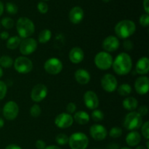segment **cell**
<instances>
[{"label":"cell","instance_id":"5bb4252c","mask_svg":"<svg viewBox=\"0 0 149 149\" xmlns=\"http://www.w3.org/2000/svg\"><path fill=\"white\" fill-rule=\"evenodd\" d=\"M90 134L95 140L102 141L107 137L108 131L104 126L96 124L91 126L90 128Z\"/></svg>","mask_w":149,"mask_h":149},{"label":"cell","instance_id":"3957f363","mask_svg":"<svg viewBox=\"0 0 149 149\" xmlns=\"http://www.w3.org/2000/svg\"><path fill=\"white\" fill-rule=\"evenodd\" d=\"M16 29L20 38L30 37L35 32V26L31 19L26 17H21L16 23Z\"/></svg>","mask_w":149,"mask_h":149},{"label":"cell","instance_id":"83f0119b","mask_svg":"<svg viewBox=\"0 0 149 149\" xmlns=\"http://www.w3.org/2000/svg\"><path fill=\"white\" fill-rule=\"evenodd\" d=\"M118 93L121 96H126L130 94L132 92V87L130 84L128 83H123V84L120 85L117 89Z\"/></svg>","mask_w":149,"mask_h":149},{"label":"cell","instance_id":"484cf974","mask_svg":"<svg viewBox=\"0 0 149 149\" xmlns=\"http://www.w3.org/2000/svg\"><path fill=\"white\" fill-rule=\"evenodd\" d=\"M51 37H52V32L49 29H45L41 31L40 33L39 34L38 36V41L40 43H47L50 40Z\"/></svg>","mask_w":149,"mask_h":149},{"label":"cell","instance_id":"1f68e13d","mask_svg":"<svg viewBox=\"0 0 149 149\" xmlns=\"http://www.w3.org/2000/svg\"><path fill=\"white\" fill-rule=\"evenodd\" d=\"M42 110H41L40 106L37 104H34L32 105L30 108V115L33 118H37L41 115Z\"/></svg>","mask_w":149,"mask_h":149},{"label":"cell","instance_id":"4dcf8cb0","mask_svg":"<svg viewBox=\"0 0 149 149\" xmlns=\"http://www.w3.org/2000/svg\"><path fill=\"white\" fill-rule=\"evenodd\" d=\"M1 24L2 25L3 27L5 28L6 29H11L14 26L15 23L13 19L9 17H4L1 19Z\"/></svg>","mask_w":149,"mask_h":149},{"label":"cell","instance_id":"f907efd6","mask_svg":"<svg viewBox=\"0 0 149 149\" xmlns=\"http://www.w3.org/2000/svg\"><path fill=\"white\" fill-rule=\"evenodd\" d=\"M2 75H3V70H2V68L0 67V78L2 77Z\"/></svg>","mask_w":149,"mask_h":149},{"label":"cell","instance_id":"60d3db41","mask_svg":"<svg viewBox=\"0 0 149 149\" xmlns=\"http://www.w3.org/2000/svg\"><path fill=\"white\" fill-rule=\"evenodd\" d=\"M148 109L146 105H142V106L140 107L138 110V112L141 115V116H145L148 114Z\"/></svg>","mask_w":149,"mask_h":149},{"label":"cell","instance_id":"e575fe53","mask_svg":"<svg viewBox=\"0 0 149 149\" xmlns=\"http://www.w3.org/2000/svg\"><path fill=\"white\" fill-rule=\"evenodd\" d=\"M37 10L42 14H45L48 12L49 7H48L47 4L45 1H39L37 4Z\"/></svg>","mask_w":149,"mask_h":149},{"label":"cell","instance_id":"7402d4cb","mask_svg":"<svg viewBox=\"0 0 149 149\" xmlns=\"http://www.w3.org/2000/svg\"><path fill=\"white\" fill-rule=\"evenodd\" d=\"M125 140H126V143L128 145L130 146V147H135L141 143V135L138 131H132L128 133Z\"/></svg>","mask_w":149,"mask_h":149},{"label":"cell","instance_id":"603a6c76","mask_svg":"<svg viewBox=\"0 0 149 149\" xmlns=\"http://www.w3.org/2000/svg\"><path fill=\"white\" fill-rule=\"evenodd\" d=\"M74 119L76 122L80 125H85L88 124L90 120V116L87 112L83 110L77 111L74 115Z\"/></svg>","mask_w":149,"mask_h":149},{"label":"cell","instance_id":"e0dca14e","mask_svg":"<svg viewBox=\"0 0 149 149\" xmlns=\"http://www.w3.org/2000/svg\"><path fill=\"white\" fill-rule=\"evenodd\" d=\"M135 89L137 93L140 95L148 93L149 89L148 77L144 75L138 77L135 82Z\"/></svg>","mask_w":149,"mask_h":149},{"label":"cell","instance_id":"cb8c5ba5","mask_svg":"<svg viewBox=\"0 0 149 149\" xmlns=\"http://www.w3.org/2000/svg\"><path fill=\"white\" fill-rule=\"evenodd\" d=\"M124 108L128 111H134L136 110L138 105V101L133 96H128L125 98L122 102Z\"/></svg>","mask_w":149,"mask_h":149},{"label":"cell","instance_id":"7a4b0ae2","mask_svg":"<svg viewBox=\"0 0 149 149\" xmlns=\"http://www.w3.org/2000/svg\"><path fill=\"white\" fill-rule=\"evenodd\" d=\"M114 31L119 38L127 39L135 32L136 25L131 20H122L116 23Z\"/></svg>","mask_w":149,"mask_h":149},{"label":"cell","instance_id":"f35d334b","mask_svg":"<svg viewBox=\"0 0 149 149\" xmlns=\"http://www.w3.org/2000/svg\"><path fill=\"white\" fill-rule=\"evenodd\" d=\"M66 111L68 113L72 114L74 112H75L76 110H77V105L74 102H69L68 105H66Z\"/></svg>","mask_w":149,"mask_h":149},{"label":"cell","instance_id":"277c9868","mask_svg":"<svg viewBox=\"0 0 149 149\" xmlns=\"http://www.w3.org/2000/svg\"><path fill=\"white\" fill-rule=\"evenodd\" d=\"M143 124V118L138 112L131 111L125 116L123 125L125 129L130 131L138 129Z\"/></svg>","mask_w":149,"mask_h":149},{"label":"cell","instance_id":"ee69618b","mask_svg":"<svg viewBox=\"0 0 149 149\" xmlns=\"http://www.w3.org/2000/svg\"><path fill=\"white\" fill-rule=\"evenodd\" d=\"M9 37H10V35H9V33L7 32H2L0 34V38L3 40H7V39H8Z\"/></svg>","mask_w":149,"mask_h":149},{"label":"cell","instance_id":"f5cc1de1","mask_svg":"<svg viewBox=\"0 0 149 149\" xmlns=\"http://www.w3.org/2000/svg\"><path fill=\"white\" fill-rule=\"evenodd\" d=\"M102 1H104V2L107 3V2H109V1H111V0H102Z\"/></svg>","mask_w":149,"mask_h":149},{"label":"cell","instance_id":"ac0fdd59","mask_svg":"<svg viewBox=\"0 0 149 149\" xmlns=\"http://www.w3.org/2000/svg\"><path fill=\"white\" fill-rule=\"evenodd\" d=\"M84 10L81 7H79V6H76L74 7L69 12V17L70 21L74 24H79L84 19Z\"/></svg>","mask_w":149,"mask_h":149},{"label":"cell","instance_id":"b9f144b4","mask_svg":"<svg viewBox=\"0 0 149 149\" xmlns=\"http://www.w3.org/2000/svg\"><path fill=\"white\" fill-rule=\"evenodd\" d=\"M35 145L37 149H45L46 148V143L42 140H36Z\"/></svg>","mask_w":149,"mask_h":149},{"label":"cell","instance_id":"836d02e7","mask_svg":"<svg viewBox=\"0 0 149 149\" xmlns=\"http://www.w3.org/2000/svg\"><path fill=\"white\" fill-rule=\"evenodd\" d=\"M122 134V129L119 127H112L109 131V135L112 138H118Z\"/></svg>","mask_w":149,"mask_h":149},{"label":"cell","instance_id":"2e32d148","mask_svg":"<svg viewBox=\"0 0 149 149\" xmlns=\"http://www.w3.org/2000/svg\"><path fill=\"white\" fill-rule=\"evenodd\" d=\"M119 45H120V42L119 38L112 35L105 38L102 42V47L105 51L108 53H111L116 51L119 48Z\"/></svg>","mask_w":149,"mask_h":149},{"label":"cell","instance_id":"ab89813d","mask_svg":"<svg viewBox=\"0 0 149 149\" xmlns=\"http://www.w3.org/2000/svg\"><path fill=\"white\" fill-rule=\"evenodd\" d=\"M123 45L124 48L125 50H127V51H130V50H132L133 48V42L131 40H130V39H125L124 41Z\"/></svg>","mask_w":149,"mask_h":149},{"label":"cell","instance_id":"11a10c76","mask_svg":"<svg viewBox=\"0 0 149 149\" xmlns=\"http://www.w3.org/2000/svg\"><path fill=\"white\" fill-rule=\"evenodd\" d=\"M43 1H49V0H43Z\"/></svg>","mask_w":149,"mask_h":149},{"label":"cell","instance_id":"f1b7e54d","mask_svg":"<svg viewBox=\"0 0 149 149\" xmlns=\"http://www.w3.org/2000/svg\"><path fill=\"white\" fill-rule=\"evenodd\" d=\"M68 139H69V137L67 134L60 133V134H57V136L55 137V141L60 145H65L68 143Z\"/></svg>","mask_w":149,"mask_h":149},{"label":"cell","instance_id":"4316f807","mask_svg":"<svg viewBox=\"0 0 149 149\" xmlns=\"http://www.w3.org/2000/svg\"><path fill=\"white\" fill-rule=\"evenodd\" d=\"M13 62L14 61L10 56L4 55L0 57V67L3 68H10L13 65Z\"/></svg>","mask_w":149,"mask_h":149},{"label":"cell","instance_id":"f6af8a7d","mask_svg":"<svg viewBox=\"0 0 149 149\" xmlns=\"http://www.w3.org/2000/svg\"><path fill=\"white\" fill-rule=\"evenodd\" d=\"M5 149H22L21 147L16 144H10L6 146Z\"/></svg>","mask_w":149,"mask_h":149},{"label":"cell","instance_id":"8992f818","mask_svg":"<svg viewBox=\"0 0 149 149\" xmlns=\"http://www.w3.org/2000/svg\"><path fill=\"white\" fill-rule=\"evenodd\" d=\"M113 57L106 51H100L97 53L94 58V62L96 67L100 70H107L112 67Z\"/></svg>","mask_w":149,"mask_h":149},{"label":"cell","instance_id":"7dc6e473","mask_svg":"<svg viewBox=\"0 0 149 149\" xmlns=\"http://www.w3.org/2000/svg\"><path fill=\"white\" fill-rule=\"evenodd\" d=\"M3 13H4V4L0 1V16L3 14Z\"/></svg>","mask_w":149,"mask_h":149},{"label":"cell","instance_id":"816d5d0a","mask_svg":"<svg viewBox=\"0 0 149 149\" xmlns=\"http://www.w3.org/2000/svg\"><path fill=\"white\" fill-rule=\"evenodd\" d=\"M146 148L149 149V143H148V140H147V142H146Z\"/></svg>","mask_w":149,"mask_h":149},{"label":"cell","instance_id":"44dd1931","mask_svg":"<svg viewBox=\"0 0 149 149\" xmlns=\"http://www.w3.org/2000/svg\"><path fill=\"white\" fill-rule=\"evenodd\" d=\"M135 70L139 74H146L149 71V59L147 56L139 58L135 65Z\"/></svg>","mask_w":149,"mask_h":149},{"label":"cell","instance_id":"ffe728a7","mask_svg":"<svg viewBox=\"0 0 149 149\" xmlns=\"http://www.w3.org/2000/svg\"><path fill=\"white\" fill-rule=\"evenodd\" d=\"M76 80L78 83L81 85L87 84L90 81V74L88 71H87L84 69H79L75 72L74 74Z\"/></svg>","mask_w":149,"mask_h":149},{"label":"cell","instance_id":"6da1fadb","mask_svg":"<svg viewBox=\"0 0 149 149\" xmlns=\"http://www.w3.org/2000/svg\"><path fill=\"white\" fill-rule=\"evenodd\" d=\"M112 67L116 74L119 75H126L130 72L132 67V60L130 56L127 53H121L113 61Z\"/></svg>","mask_w":149,"mask_h":149},{"label":"cell","instance_id":"db71d44e","mask_svg":"<svg viewBox=\"0 0 149 149\" xmlns=\"http://www.w3.org/2000/svg\"><path fill=\"white\" fill-rule=\"evenodd\" d=\"M121 149H131L130 148H127V147H124V148H122Z\"/></svg>","mask_w":149,"mask_h":149},{"label":"cell","instance_id":"9a60e30c","mask_svg":"<svg viewBox=\"0 0 149 149\" xmlns=\"http://www.w3.org/2000/svg\"><path fill=\"white\" fill-rule=\"evenodd\" d=\"M83 99H84V105L88 109H97V107L99 106L98 96L93 91L89 90L86 91L83 96Z\"/></svg>","mask_w":149,"mask_h":149},{"label":"cell","instance_id":"ba28073f","mask_svg":"<svg viewBox=\"0 0 149 149\" xmlns=\"http://www.w3.org/2000/svg\"><path fill=\"white\" fill-rule=\"evenodd\" d=\"M44 68L48 74L55 75V74H59L62 71L63 63L59 58L53 57L45 61L44 64Z\"/></svg>","mask_w":149,"mask_h":149},{"label":"cell","instance_id":"4fadbf2b","mask_svg":"<svg viewBox=\"0 0 149 149\" xmlns=\"http://www.w3.org/2000/svg\"><path fill=\"white\" fill-rule=\"evenodd\" d=\"M74 118L68 112H61L55 118V124L60 129H67L72 126Z\"/></svg>","mask_w":149,"mask_h":149},{"label":"cell","instance_id":"8fae6325","mask_svg":"<svg viewBox=\"0 0 149 149\" xmlns=\"http://www.w3.org/2000/svg\"><path fill=\"white\" fill-rule=\"evenodd\" d=\"M100 84L105 91L112 93L117 89L118 82L114 75L110 74V73H108L102 77Z\"/></svg>","mask_w":149,"mask_h":149},{"label":"cell","instance_id":"f546056e","mask_svg":"<svg viewBox=\"0 0 149 149\" xmlns=\"http://www.w3.org/2000/svg\"><path fill=\"white\" fill-rule=\"evenodd\" d=\"M91 117L95 122H100L104 119V113L100 110L95 109L92 112Z\"/></svg>","mask_w":149,"mask_h":149},{"label":"cell","instance_id":"d4e9b609","mask_svg":"<svg viewBox=\"0 0 149 149\" xmlns=\"http://www.w3.org/2000/svg\"><path fill=\"white\" fill-rule=\"evenodd\" d=\"M20 42H21V38L19 36H13L11 37H9L7 39V48L10 50H15L19 47Z\"/></svg>","mask_w":149,"mask_h":149},{"label":"cell","instance_id":"d6a6232c","mask_svg":"<svg viewBox=\"0 0 149 149\" xmlns=\"http://www.w3.org/2000/svg\"><path fill=\"white\" fill-rule=\"evenodd\" d=\"M7 13L10 15H15L18 11V7L13 2H7L5 6Z\"/></svg>","mask_w":149,"mask_h":149},{"label":"cell","instance_id":"8d00e7d4","mask_svg":"<svg viewBox=\"0 0 149 149\" xmlns=\"http://www.w3.org/2000/svg\"><path fill=\"white\" fill-rule=\"evenodd\" d=\"M7 92V86L4 81L0 80V100L5 97Z\"/></svg>","mask_w":149,"mask_h":149},{"label":"cell","instance_id":"7bdbcfd3","mask_svg":"<svg viewBox=\"0 0 149 149\" xmlns=\"http://www.w3.org/2000/svg\"><path fill=\"white\" fill-rule=\"evenodd\" d=\"M143 8H144V10L146 11V13L148 14L149 13V0H143Z\"/></svg>","mask_w":149,"mask_h":149},{"label":"cell","instance_id":"5b68a950","mask_svg":"<svg viewBox=\"0 0 149 149\" xmlns=\"http://www.w3.org/2000/svg\"><path fill=\"white\" fill-rule=\"evenodd\" d=\"M71 149H86L89 145V139L83 132H75L68 139Z\"/></svg>","mask_w":149,"mask_h":149},{"label":"cell","instance_id":"bcb514c9","mask_svg":"<svg viewBox=\"0 0 149 149\" xmlns=\"http://www.w3.org/2000/svg\"><path fill=\"white\" fill-rule=\"evenodd\" d=\"M45 149H61V148L58 147L57 145H51L49 146H46Z\"/></svg>","mask_w":149,"mask_h":149},{"label":"cell","instance_id":"74e56055","mask_svg":"<svg viewBox=\"0 0 149 149\" xmlns=\"http://www.w3.org/2000/svg\"><path fill=\"white\" fill-rule=\"evenodd\" d=\"M140 24L143 27H148L149 25V15L147 13L141 15L139 19Z\"/></svg>","mask_w":149,"mask_h":149},{"label":"cell","instance_id":"52a82bcc","mask_svg":"<svg viewBox=\"0 0 149 149\" xmlns=\"http://www.w3.org/2000/svg\"><path fill=\"white\" fill-rule=\"evenodd\" d=\"M14 68L20 74H27L33 69V62L26 56H19L13 62Z\"/></svg>","mask_w":149,"mask_h":149},{"label":"cell","instance_id":"d590c367","mask_svg":"<svg viewBox=\"0 0 149 149\" xmlns=\"http://www.w3.org/2000/svg\"><path fill=\"white\" fill-rule=\"evenodd\" d=\"M141 133L142 135L145 137L146 140H148L149 138V122L146 121L141 126Z\"/></svg>","mask_w":149,"mask_h":149},{"label":"cell","instance_id":"c3c4849f","mask_svg":"<svg viewBox=\"0 0 149 149\" xmlns=\"http://www.w3.org/2000/svg\"><path fill=\"white\" fill-rule=\"evenodd\" d=\"M4 120H3L2 118H1V117H0V129L2 128V127H4Z\"/></svg>","mask_w":149,"mask_h":149},{"label":"cell","instance_id":"30bf717a","mask_svg":"<svg viewBox=\"0 0 149 149\" xmlns=\"http://www.w3.org/2000/svg\"><path fill=\"white\" fill-rule=\"evenodd\" d=\"M38 43L36 39L33 38L28 37L21 40L19 48H20V53L24 56H28L35 52Z\"/></svg>","mask_w":149,"mask_h":149},{"label":"cell","instance_id":"d6986e66","mask_svg":"<svg viewBox=\"0 0 149 149\" xmlns=\"http://www.w3.org/2000/svg\"><path fill=\"white\" fill-rule=\"evenodd\" d=\"M69 59L73 64H79L84 60V53L83 50L79 47H74L71 48L69 52Z\"/></svg>","mask_w":149,"mask_h":149},{"label":"cell","instance_id":"681fc988","mask_svg":"<svg viewBox=\"0 0 149 149\" xmlns=\"http://www.w3.org/2000/svg\"><path fill=\"white\" fill-rule=\"evenodd\" d=\"M135 149H147V148L143 145H138Z\"/></svg>","mask_w":149,"mask_h":149},{"label":"cell","instance_id":"9c48e42d","mask_svg":"<svg viewBox=\"0 0 149 149\" xmlns=\"http://www.w3.org/2000/svg\"><path fill=\"white\" fill-rule=\"evenodd\" d=\"M3 115L8 121H13L17 118L19 113V107L14 101L6 102L2 109Z\"/></svg>","mask_w":149,"mask_h":149},{"label":"cell","instance_id":"7c38bea8","mask_svg":"<svg viewBox=\"0 0 149 149\" xmlns=\"http://www.w3.org/2000/svg\"><path fill=\"white\" fill-rule=\"evenodd\" d=\"M48 89L45 84L39 83L35 85L31 91V99L35 102H42L46 98Z\"/></svg>","mask_w":149,"mask_h":149}]
</instances>
